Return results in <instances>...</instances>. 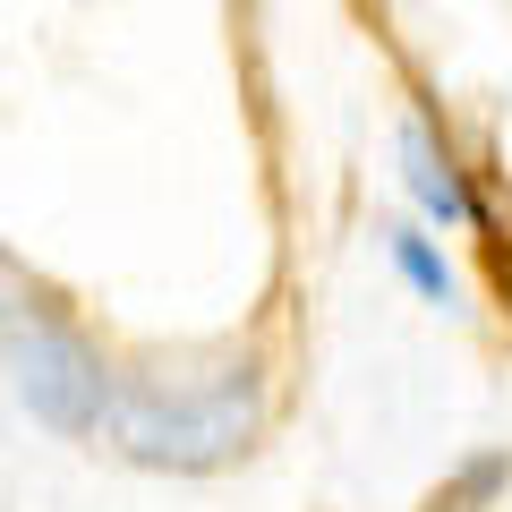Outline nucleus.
<instances>
[{
  "label": "nucleus",
  "mask_w": 512,
  "mask_h": 512,
  "mask_svg": "<svg viewBox=\"0 0 512 512\" xmlns=\"http://www.w3.org/2000/svg\"><path fill=\"white\" fill-rule=\"evenodd\" d=\"M111 444L146 470H231L265 427V376L248 359L197 384H111Z\"/></svg>",
  "instance_id": "obj_1"
},
{
  "label": "nucleus",
  "mask_w": 512,
  "mask_h": 512,
  "mask_svg": "<svg viewBox=\"0 0 512 512\" xmlns=\"http://www.w3.org/2000/svg\"><path fill=\"white\" fill-rule=\"evenodd\" d=\"M402 180H410V197H419L427 222H444V231H487V205H478L470 171L453 163V146L427 120H402Z\"/></svg>",
  "instance_id": "obj_3"
},
{
  "label": "nucleus",
  "mask_w": 512,
  "mask_h": 512,
  "mask_svg": "<svg viewBox=\"0 0 512 512\" xmlns=\"http://www.w3.org/2000/svg\"><path fill=\"white\" fill-rule=\"evenodd\" d=\"M504 487H512V453H470V461L436 487V504H427V512H487Z\"/></svg>",
  "instance_id": "obj_5"
},
{
  "label": "nucleus",
  "mask_w": 512,
  "mask_h": 512,
  "mask_svg": "<svg viewBox=\"0 0 512 512\" xmlns=\"http://www.w3.org/2000/svg\"><path fill=\"white\" fill-rule=\"evenodd\" d=\"M0 367L18 384V402L35 410L52 436H103L111 419V367L86 350V333H69L43 299H9L0 316Z\"/></svg>",
  "instance_id": "obj_2"
},
{
  "label": "nucleus",
  "mask_w": 512,
  "mask_h": 512,
  "mask_svg": "<svg viewBox=\"0 0 512 512\" xmlns=\"http://www.w3.org/2000/svg\"><path fill=\"white\" fill-rule=\"evenodd\" d=\"M384 256H393V274H402L427 308H453V265H444V248L427 231H393V239H384Z\"/></svg>",
  "instance_id": "obj_4"
}]
</instances>
